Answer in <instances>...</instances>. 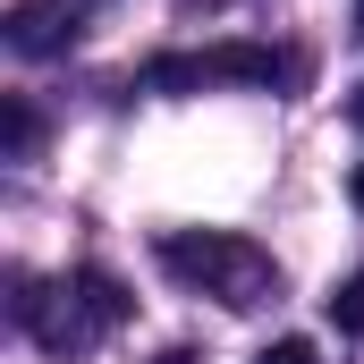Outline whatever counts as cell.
Returning a JSON list of instances; mask_svg holds the SVG:
<instances>
[{
    "instance_id": "cell-10",
    "label": "cell",
    "mask_w": 364,
    "mask_h": 364,
    "mask_svg": "<svg viewBox=\"0 0 364 364\" xmlns=\"http://www.w3.org/2000/svg\"><path fill=\"white\" fill-rule=\"evenodd\" d=\"M348 195H356V212H364V161H356V178H348Z\"/></svg>"
},
{
    "instance_id": "cell-5",
    "label": "cell",
    "mask_w": 364,
    "mask_h": 364,
    "mask_svg": "<svg viewBox=\"0 0 364 364\" xmlns=\"http://www.w3.org/2000/svg\"><path fill=\"white\" fill-rule=\"evenodd\" d=\"M0 144H9V161H34V144H43V119H34L26 102H9V110H0Z\"/></svg>"
},
{
    "instance_id": "cell-7",
    "label": "cell",
    "mask_w": 364,
    "mask_h": 364,
    "mask_svg": "<svg viewBox=\"0 0 364 364\" xmlns=\"http://www.w3.org/2000/svg\"><path fill=\"white\" fill-rule=\"evenodd\" d=\"M255 364H322V356H314V339H272Z\"/></svg>"
},
{
    "instance_id": "cell-6",
    "label": "cell",
    "mask_w": 364,
    "mask_h": 364,
    "mask_svg": "<svg viewBox=\"0 0 364 364\" xmlns=\"http://www.w3.org/2000/svg\"><path fill=\"white\" fill-rule=\"evenodd\" d=\"M331 322H339V331H364V272H348L331 288Z\"/></svg>"
},
{
    "instance_id": "cell-11",
    "label": "cell",
    "mask_w": 364,
    "mask_h": 364,
    "mask_svg": "<svg viewBox=\"0 0 364 364\" xmlns=\"http://www.w3.org/2000/svg\"><path fill=\"white\" fill-rule=\"evenodd\" d=\"M356 34H364V0H356Z\"/></svg>"
},
{
    "instance_id": "cell-3",
    "label": "cell",
    "mask_w": 364,
    "mask_h": 364,
    "mask_svg": "<svg viewBox=\"0 0 364 364\" xmlns=\"http://www.w3.org/2000/svg\"><path fill=\"white\" fill-rule=\"evenodd\" d=\"M77 43V9L68 0H26V9H9V51L17 60H51V51H68Z\"/></svg>"
},
{
    "instance_id": "cell-1",
    "label": "cell",
    "mask_w": 364,
    "mask_h": 364,
    "mask_svg": "<svg viewBox=\"0 0 364 364\" xmlns=\"http://www.w3.org/2000/svg\"><path fill=\"white\" fill-rule=\"evenodd\" d=\"M161 272L186 279V288H203V296H220L229 314L279 296V263L255 237H229V229H170L161 237Z\"/></svg>"
},
{
    "instance_id": "cell-2",
    "label": "cell",
    "mask_w": 364,
    "mask_h": 364,
    "mask_svg": "<svg viewBox=\"0 0 364 364\" xmlns=\"http://www.w3.org/2000/svg\"><path fill=\"white\" fill-rule=\"evenodd\" d=\"M288 60L263 43H212V51H161L144 60V85L153 93H203V85H279Z\"/></svg>"
},
{
    "instance_id": "cell-4",
    "label": "cell",
    "mask_w": 364,
    "mask_h": 364,
    "mask_svg": "<svg viewBox=\"0 0 364 364\" xmlns=\"http://www.w3.org/2000/svg\"><path fill=\"white\" fill-rule=\"evenodd\" d=\"M68 296L85 305V322H93V331H119V322L136 314V296H127L110 272H77V288H68Z\"/></svg>"
},
{
    "instance_id": "cell-8",
    "label": "cell",
    "mask_w": 364,
    "mask_h": 364,
    "mask_svg": "<svg viewBox=\"0 0 364 364\" xmlns=\"http://www.w3.org/2000/svg\"><path fill=\"white\" fill-rule=\"evenodd\" d=\"M348 119H356V136H364V85H356V93H348Z\"/></svg>"
},
{
    "instance_id": "cell-9",
    "label": "cell",
    "mask_w": 364,
    "mask_h": 364,
    "mask_svg": "<svg viewBox=\"0 0 364 364\" xmlns=\"http://www.w3.org/2000/svg\"><path fill=\"white\" fill-rule=\"evenodd\" d=\"M153 364H195V356H186V348H161V356H153Z\"/></svg>"
}]
</instances>
